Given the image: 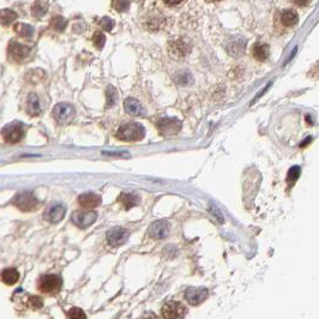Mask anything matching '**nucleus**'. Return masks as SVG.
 <instances>
[{"label":"nucleus","instance_id":"obj_22","mask_svg":"<svg viewBox=\"0 0 319 319\" xmlns=\"http://www.w3.org/2000/svg\"><path fill=\"white\" fill-rule=\"evenodd\" d=\"M227 50L228 52H229V54H232V55L242 54L243 51L245 50V41L234 40L232 44L228 46Z\"/></svg>","mask_w":319,"mask_h":319},{"label":"nucleus","instance_id":"obj_32","mask_svg":"<svg viewBox=\"0 0 319 319\" xmlns=\"http://www.w3.org/2000/svg\"><path fill=\"white\" fill-rule=\"evenodd\" d=\"M100 25L103 29H105V30L110 31L113 29V27H114V22H113V19H110L108 17H105V18H102L100 21Z\"/></svg>","mask_w":319,"mask_h":319},{"label":"nucleus","instance_id":"obj_17","mask_svg":"<svg viewBox=\"0 0 319 319\" xmlns=\"http://www.w3.org/2000/svg\"><path fill=\"white\" fill-rule=\"evenodd\" d=\"M27 112L32 116H36L41 113L40 100L36 94H29L27 99Z\"/></svg>","mask_w":319,"mask_h":319},{"label":"nucleus","instance_id":"obj_8","mask_svg":"<svg viewBox=\"0 0 319 319\" xmlns=\"http://www.w3.org/2000/svg\"><path fill=\"white\" fill-rule=\"evenodd\" d=\"M209 291L204 287H188L185 291V299L188 304L198 306L207 300Z\"/></svg>","mask_w":319,"mask_h":319},{"label":"nucleus","instance_id":"obj_28","mask_svg":"<svg viewBox=\"0 0 319 319\" xmlns=\"http://www.w3.org/2000/svg\"><path fill=\"white\" fill-rule=\"evenodd\" d=\"M0 18H2L3 24H9L10 22H12L16 18V14L12 12L11 10H5V11H3L2 15H0Z\"/></svg>","mask_w":319,"mask_h":319},{"label":"nucleus","instance_id":"obj_1","mask_svg":"<svg viewBox=\"0 0 319 319\" xmlns=\"http://www.w3.org/2000/svg\"><path fill=\"white\" fill-rule=\"evenodd\" d=\"M145 136V129L138 123H128L120 126L118 130V138L124 142L142 141Z\"/></svg>","mask_w":319,"mask_h":319},{"label":"nucleus","instance_id":"obj_31","mask_svg":"<svg viewBox=\"0 0 319 319\" xmlns=\"http://www.w3.org/2000/svg\"><path fill=\"white\" fill-rule=\"evenodd\" d=\"M67 317L73 318V319H79V318H87V315L84 312L78 307H72L70 311L67 312Z\"/></svg>","mask_w":319,"mask_h":319},{"label":"nucleus","instance_id":"obj_10","mask_svg":"<svg viewBox=\"0 0 319 319\" xmlns=\"http://www.w3.org/2000/svg\"><path fill=\"white\" fill-rule=\"evenodd\" d=\"M130 236V232L124 227H113L112 229L107 233V242L112 246L124 245L128 242Z\"/></svg>","mask_w":319,"mask_h":319},{"label":"nucleus","instance_id":"obj_15","mask_svg":"<svg viewBox=\"0 0 319 319\" xmlns=\"http://www.w3.org/2000/svg\"><path fill=\"white\" fill-rule=\"evenodd\" d=\"M299 21V16L296 14V11L291 9L285 10V11L281 12V16H280V22L283 27L289 28V27H294V25Z\"/></svg>","mask_w":319,"mask_h":319},{"label":"nucleus","instance_id":"obj_7","mask_svg":"<svg viewBox=\"0 0 319 319\" xmlns=\"http://www.w3.org/2000/svg\"><path fill=\"white\" fill-rule=\"evenodd\" d=\"M186 312H187V308L185 307L181 302L171 301L162 307V317L167 318V319L184 318L185 314H186Z\"/></svg>","mask_w":319,"mask_h":319},{"label":"nucleus","instance_id":"obj_30","mask_svg":"<svg viewBox=\"0 0 319 319\" xmlns=\"http://www.w3.org/2000/svg\"><path fill=\"white\" fill-rule=\"evenodd\" d=\"M28 301H29V305H30L32 308H35V310L41 308L42 306H44V301H42V299L40 298V296H36V295L29 296Z\"/></svg>","mask_w":319,"mask_h":319},{"label":"nucleus","instance_id":"obj_25","mask_svg":"<svg viewBox=\"0 0 319 319\" xmlns=\"http://www.w3.org/2000/svg\"><path fill=\"white\" fill-rule=\"evenodd\" d=\"M93 42H94V45H95L96 48L101 50V48H103V46H105V42H106L105 35H103L102 32H100V31L95 32V34H94V36H93Z\"/></svg>","mask_w":319,"mask_h":319},{"label":"nucleus","instance_id":"obj_34","mask_svg":"<svg viewBox=\"0 0 319 319\" xmlns=\"http://www.w3.org/2000/svg\"><path fill=\"white\" fill-rule=\"evenodd\" d=\"M292 3H294L298 6H306L311 3V0H291Z\"/></svg>","mask_w":319,"mask_h":319},{"label":"nucleus","instance_id":"obj_36","mask_svg":"<svg viewBox=\"0 0 319 319\" xmlns=\"http://www.w3.org/2000/svg\"><path fill=\"white\" fill-rule=\"evenodd\" d=\"M208 2H220V0H208Z\"/></svg>","mask_w":319,"mask_h":319},{"label":"nucleus","instance_id":"obj_24","mask_svg":"<svg viewBox=\"0 0 319 319\" xmlns=\"http://www.w3.org/2000/svg\"><path fill=\"white\" fill-rule=\"evenodd\" d=\"M116 100H118V93H116V90L112 86H109L107 88V106H114Z\"/></svg>","mask_w":319,"mask_h":319},{"label":"nucleus","instance_id":"obj_21","mask_svg":"<svg viewBox=\"0 0 319 319\" xmlns=\"http://www.w3.org/2000/svg\"><path fill=\"white\" fill-rule=\"evenodd\" d=\"M188 51L190 50L187 48V46L182 41H175L171 45V53L177 58L185 57L188 53Z\"/></svg>","mask_w":319,"mask_h":319},{"label":"nucleus","instance_id":"obj_26","mask_svg":"<svg viewBox=\"0 0 319 319\" xmlns=\"http://www.w3.org/2000/svg\"><path fill=\"white\" fill-rule=\"evenodd\" d=\"M16 30H17L18 34L23 37H29V36H31V34H32V28L25 24L17 25V27H16Z\"/></svg>","mask_w":319,"mask_h":319},{"label":"nucleus","instance_id":"obj_16","mask_svg":"<svg viewBox=\"0 0 319 319\" xmlns=\"http://www.w3.org/2000/svg\"><path fill=\"white\" fill-rule=\"evenodd\" d=\"M124 107H125L126 112L131 114V115L141 116L144 114V108L136 99H126L125 102H124Z\"/></svg>","mask_w":319,"mask_h":319},{"label":"nucleus","instance_id":"obj_4","mask_svg":"<svg viewBox=\"0 0 319 319\" xmlns=\"http://www.w3.org/2000/svg\"><path fill=\"white\" fill-rule=\"evenodd\" d=\"M74 116H76V110H74L73 106H71L70 103L61 102L54 107L53 118L57 123L68 124L72 122Z\"/></svg>","mask_w":319,"mask_h":319},{"label":"nucleus","instance_id":"obj_9","mask_svg":"<svg viewBox=\"0 0 319 319\" xmlns=\"http://www.w3.org/2000/svg\"><path fill=\"white\" fill-rule=\"evenodd\" d=\"M72 222L79 228H88L97 220V214L95 211L91 210H83V211H76L72 215Z\"/></svg>","mask_w":319,"mask_h":319},{"label":"nucleus","instance_id":"obj_14","mask_svg":"<svg viewBox=\"0 0 319 319\" xmlns=\"http://www.w3.org/2000/svg\"><path fill=\"white\" fill-rule=\"evenodd\" d=\"M78 203L84 209H94L101 204V197L94 192H87L78 197Z\"/></svg>","mask_w":319,"mask_h":319},{"label":"nucleus","instance_id":"obj_27","mask_svg":"<svg viewBox=\"0 0 319 319\" xmlns=\"http://www.w3.org/2000/svg\"><path fill=\"white\" fill-rule=\"evenodd\" d=\"M177 82L181 86H188L192 83V76L188 72H181L177 76Z\"/></svg>","mask_w":319,"mask_h":319},{"label":"nucleus","instance_id":"obj_12","mask_svg":"<svg viewBox=\"0 0 319 319\" xmlns=\"http://www.w3.org/2000/svg\"><path fill=\"white\" fill-rule=\"evenodd\" d=\"M169 232H171V224L168 221L166 220H158L155 221L149 228V234L154 239H165L168 236Z\"/></svg>","mask_w":319,"mask_h":319},{"label":"nucleus","instance_id":"obj_19","mask_svg":"<svg viewBox=\"0 0 319 319\" xmlns=\"http://www.w3.org/2000/svg\"><path fill=\"white\" fill-rule=\"evenodd\" d=\"M118 202L125 207L126 210H129V209H131V208L136 207V205H138L139 197L137 196V194L125 193V192H124V193H122L118 197Z\"/></svg>","mask_w":319,"mask_h":319},{"label":"nucleus","instance_id":"obj_23","mask_svg":"<svg viewBox=\"0 0 319 319\" xmlns=\"http://www.w3.org/2000/svg\"><path fill=\"white\" fill-rule=\"evenodd\" d=\"M301 174V168L299 167V166H294V167H292L291 169L288 171V174H287V182L289 186H293V185L295 184L296 180H298L299 177H300Z\"/></svg>","mask_w":319,"mask_h":319},{"label":"nucleus","instance_id":"obj_29","mask_svg":"<svg viewBox=\"0 0 319 319\" xmlns=\"http://www.w3.org/2000/svg\"><path fill=\"white\" fill-rule=\"evenodd\" d=\"M129 0H114L113 8L118 12H124L129 9Z\"/></svg>","mask_w":319,"mask_h":319},{"label":"nucleus","instance_id":"obj_35","mask_svg":"<svg viewBox=\"0 0 319 319\" xmlns=\"http://www.w3.org/2000/svg\"><path fill=\"white\" fill-rule=\"evenodd\" d=\"M182 2H184V0H165L166 4H167V5H171V6L179 5V4H181Z\"/></svg>","mask_w":319,"mask_h":319},{"label":"nucleus","instance_id":"obj_18","mask_svg":"<svg viewBox=\"0 0 319 319\" xmlns=\"http://www.w3.org/2000/svg\"><path fill=\"white\" fill-rule=\"evenodd\" d=\"M252 54L257 60L264 61L270 54V47L266 44H256L252 48Z\"/></svg>","mask_w":319,"mask_h":319},{"label":"nucleus","instance_id":"obj_5","mask_svg":"<svg viewBox=\"0 0 319 319\" xmlns=\"http://www.w3.org/2000/svg\"><path fill=\"white\" fill-rule=\"evenodd\" d=\"M16 208H18L22 211H32L38 207V201L35 198L31 192H21V193L16 194L15 200L12 201Z\"/></svg>","mask_w":319,"mask_h":319},{"label":"nucleus","instance_id":"obj_33","mask_svg":"<svg viewBox=\"0 0 319 319\" xmlns=\"http://www.w3.org/2000/svg\"><path fill=\"white\" fill-rule=\"evenodd\" d=\"M52 25H53L54 29H57V30H64V28L66 27V22H65L63 18H54L53 22H52Z\"/></svg>","mask_w":319,"mask_h":319},{"label":"nucleus","instance_id":"obj_11","mask_svg":"<svg viewBox=\"0 0 319 319\" xmlns=\"http://www.w3.org/2000/svg\"><path fill=\"white\" fill-rule=\"evenodd\" d=\"M29 54H30V48H29L28 46L23 45L21 42H17L15 40L10 42L9 55L12 60L21 63V61L27 59Z\"/></svg>","mask_w":319,"mask_h":319},{"label":"nucleus","instance_id":"obj_3","mask_svg":"<svg viewBox=\"0 0 319 319\" xmlns=\"http://www.w3.org/2000/svg\"><path fill=\"white\" fill-rule=\"evenodd\" d=\"M24 135H25L24 126H23L21 123L17 122L6 125L2 131V137L4 138V141L6 143H11V144L21 142Z\"/></svg>","mask_w":319,"mask_h":319},{"label":"nucleus","instance_id":"obj_13","mask_svg":"<svg viewBox=\"0 0 319 319\" xmlns=\"http://www.w3.org/2000/svg\"><path fill=\"white\" fill-rule=\"evenodd\" d=\"M66 214V208L63 204H54L46 211V220L51 223H58L64 219Z\"/></svg>","mask_w":319,"mask_h":319},{"label":"nucleus","instance_id":"obj_2","mask_svg":"<svg viewBox=\"0 0 319 319\" xmlns=\"http://www.w3.org/2000/svg\"><path fill=\"white\" fill-rule=\"evenodd\" d=\"M63 286V280L58 275H44L38 280L37 288L40 292L46 293V294H54L61 289Z\"/></svg>","mask_w":319,"mask_h":319},{"label":"nucleus","instance_id":"obj_20","mask_svg":"<svg viewBox=\"0 0 319 319\" xmlns=\"http://www.w3.org/2000/svg\"><path fill=\"white\" fill-rule=\"evenodd\" d=\"M19 280V272L17 271V269L15 268H9L3 270L2 272V281L8 286L15 285L16 282H18Z\"/></svg>","mask_w":319,"mask_h":319},{"label":"nucleus","instance_id":"obj_6","mask_svg":"<svg viewBox=\"0 0 319 319\" xmlns=\"http://www.w3.org/2000/svg\"><path fill=\"white\" fill-rule=\"evenodd\" d=\"M160 133L165 137L174 136L181 130V122L177 118H164L157 122Z\"/></svg>","mask_w":319,"mask_h":319}]
</instances>
